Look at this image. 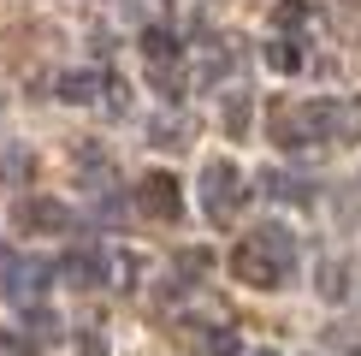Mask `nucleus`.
Listing matches in <instances>:
<instances>
[{
    "instance_id": "15",
    "label": "nucleus",
    "mask_w": 361,
    "mask_h": 356,
    "mask_svg": "<svg viewBox=\"0 0 361 356\" xmlns=\"http://www.w3.org/2000/svg\"><path fill=\"white\" fill-rule=\"evenodd\" d=\"M54 315H48V309H30V338H36V345H48V338H54Z\"/></svg>"
},
{
    "instance_id": "13",
    "label": "nucleus",
    "mask_w": 361,
    "mask_h": 356,
    "mask_svg": "<svg viewBox=\"0 0 361 356\" xmlns=\"http://www.w3.org/2000/svg\"><path fill=\"white\" fill-rule=\"evenodd\" d=\"M308 24V0H284L279 6V30H302Z\"/></svg>"
},
{
    "instance_id": "9",
    "label": "nucleus",
    "mask_w": 361,
    "mask_h": 356,
    "mask_svg": "<svg viewBox=\"0 0 361 356\" xmlns=\"http://www.w3.org/2000/svg\"><path fill=\"white\" fill-rule=\"evenodd\" d=\"M219 125H225V137H243V131H249V101H243V95H225Z\"/></svg>"
},
{
    "instance_id": "7",
    "label": "nucleus",
    "mask_w": 361,
    "mask_h": 356,
    "mask_svg": "<svg viewBox=\"0 0 361 356\" xmlns=\"http://www.w3.org/2000/svg\"><path fill=\"white\" fill-rule=\"evenodd\" d=\"M95 89H101V78L95 71H71V78H59V101H95Z\"/></svg>"
},
{
    "instance_id": "16",
    "label": "nucleus",
    "mask_w": 361,
    "mask_h": 356,
    "mask_svg": "<svg viewBox=\"0 0 361 356\" xmlns=\"http://www.w3.org/2000/svg\"><path fill=\"white\" fill-rule=\"evenodd\" d=\"M207 356H243V345H237L231 333H214L207 338Z\"/></svg>"
},
{
    "instance_id": "5",
    "label": "nucleus",
    "mask_w": 361,
    "mask_h": 356,
    "mask_svg": "<svg viewBox=\"0 0 361 356\" xmlns=\"http://www.w3.org/2000/svg\"><path fill=\"white\" fill-rule=\"evenodd\" d=\"M48 279H54V267H48V261H24V267L12 261V267H6V285L18 291V297H30V291H48Z\"/></svg>"
},
{
    "instance_id": "1",
    "label": "nucleus",
    "mask_w": 361,
    "mask_h": 356,
    "mask_svg": "<svg viewBox=\"0 0 361 356\" xmlns=\"http://www.w3.org/2000/svg\"><path fill=\"white\" fill-rule=\"evenodd\" d=\"M12 226H18V232H42V237H59V232H71V208L54 202V196H18V202H12Z\"/></svg>"
},
{
    "instance_id": "12",
    "label": "nucleus",
    "mask_w": 361,
    "mask_h": 356,
    "mask_svg": "<svg viewBox=\"0 0 361 356\" xmlns=\"http://www.w3.org/2000/svg\"><path fill=\"white\" fill-rule=\"evenodd\" d=\"M66 273H71V279H83V285H95V279H101V256H95V249H83V256H71V261H66Z\"/></svg>"
},
{
    "instance_id": "14",
    "label": "nucleus",
    "mask_w": 361,
    "mask_h": 356,
    "mask_svg": "<svg viewBox=\"0 0 361 356\" xmlns=\"http://www.w3.org/2000/svg\"><path fill=\"white\" fill-rule=\"evenodd\" d=\"M184 137H190V125H184V119H178V125H172V119H160V125H154V143H160V148H178Z\"/></svg>"
},
{
    "instance_id": "11",
    "label": "nucleus",
    "mask_w": 361,
    "mask_h": 356,
    "mask_svg": "<svg viewBox=\"0 0 361 356\" xmlns=\"http://www.w3.org/2000/svg\"><path fill=\"white\" fill-rule=\"evenodd\" d=\"M267 66H273V71H302V54H296V42H273V48H267Z\"/></svg>"
},
{
    "instance_id": "3",
    "label": "nucleus",
    "mask_w": 361,
    "mask_h": 356,
    "mask_svg": "<svg viewBox=\"0 0 361 356\" xmlns=\"http://www.w3.org/2000/svg\"><path fill=\"white\" fill-rule=\"evenodd\" d=\"M202 184H207V214L214 220L237 214V202H243V172H237L231 160H214V167L202 172Z\"/></svg>"
},
{
    "instance_id": "17",
    "label": "nucleus",
    "mask_w": 361,
    "mask_h": 356,
    "mask_svg": "<svg viewBox=\"0 0 361 356\" xmlns=\"http://www.w3.org/2000/svg\"><path fill=\"white\" fill-rule=\"evenodd\" d=\"M6 267H12V249H6V244H0V273H6Z\"/></svg>"
},
{
    "instance_id": "10",
    "label": "nucleus",
    "mask_w": 361,
    "mask_h": 356,
    "mask_svg": "<svg viewBox=\"0 0 361 356\" xmlns=\"http://www.w3.org/2000/svg\"><path fill=\"white\" fill-rule=\"evenodd\" d=\"M267 190H273L279 202H302L308 196V184H302V178H290V172H267Z\"/></svg>"
},
{
    "instance_id": "8",
    "label": "nucleus",
    "mask_w": 361,
    "mask_h": 356,
    "mask_svg": "<svg viewBox=\"0 0 361 356\" xmlns=\"http://www.w3.org/2000/svg\"><path fill=\"white\" fill-rule=\"evenodd\" d=\"M320 291H326V303H343V297H350V267H343V261H326V267H320Z\"/></svg>"
},
{
    "instance_id": "18",
    "label": "nucleus",
    "mask_w": 361,
    "mask_h": 356,
    "mask_svg": "<svg viewBox=\"0 0 361 356\" xmlns=\"http://www.w3.org/2000/svg\"><path fill=\"white\" fill-rule=\"evenodd\" d=\"M249 356H279V350H249Z\"/></svg>"
},
{
    "instance_id": "2",
    "label": "nucleus",
    "mask_w": 361,
    "mask_h": 356,
    "mask_svg": "<svg viewBox=\"0 0 361 356\" xmlns=\"http://www.w3.org/2000/svg\"><path fill=\"white\" fill-rule=\"evenodd\" d=\"M231 273L243 279V285H261V291H273L279 279L290 273V267H284V261H273V256H267L261 244H255V237H243V244L231 249Z\"/></svg>"
},
{
    "instance_id": "4",
    "label": "nucleus",
    "mask_w": 361,
    "mask_h": 356,
    "mask_svg": "<svg viewBox=\"0 0 361 356\" xmlns=\"http://www.w3.org/2000/svg\"><path fill=\"white\" fill-rule=\"evenodd\" d=\"M137 208L154 214V220H178V214H184V190H178V178L172 172H148L137 184Z\"/></svg>"
},
{
    "instance_id": "6",
    "label": "nucleus",
    "mask_w": 361,
    "mask_h": 356,
    "mask_svg": "<svg viewBox=\"0 0 361 356\" xmlns=\"http://www.w3.org/2000/svg\"><path fill=\"white\" fill-rule=\"evenodd\" d=\"M255 244H261L273 261H284V267L296 261V244H290V232H284V226H261V232H255Z\"/></svg>"
}]
</instances>
